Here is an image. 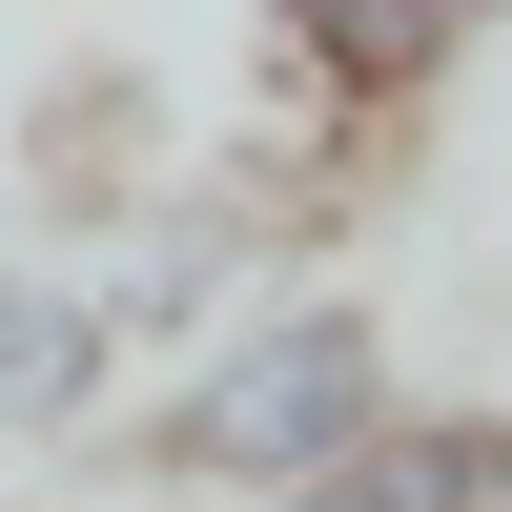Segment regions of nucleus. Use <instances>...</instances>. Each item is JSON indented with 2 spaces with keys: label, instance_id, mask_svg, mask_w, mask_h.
Masks as SVG:
<instances>
[{
  "label": "nucleus",
  "instance_id": "f257e3e1",
  "mask_svg": "<svg viewBox=\"0 0 512 512\" xmlns=\"http://www.w3.org/2000/svg\"><path fill=\"white\" fill-rule=\"evenodd\" d=\"M390 410H410L390 308H369V287H267L246 328H205V349L123 410V472H144V492H226V512H267V492H308L328 451H369Z\"/></svg>",
  "mask_w": 512,
  "mask_h": 512
},
{
  "label": "nucleus",
  "instance_id": "f03ea898",
  "mask_svg": "<svg viewBox=\"0 0 512 512\" xmlns=\"http://www.w3.org/2000/svg\"><path fill=\"white\" fill-rule=\"evenodd\" d=\"M308 144H328V123H287V144H226V164H185L164 205H123L103 246H62L123 369H144V349L185 369L205 328H246V308L287 287V246H308Z\"/></svg>",
  "mask_w": 512,
  "mask_h": 512
},
{
  "label": "nucleus",
  "instance_id": "7ed1b4c3",
  "mask_svg": "<svg viewBox=\"0 0 512 512\" xmlns=\"http://www.w3.org/2000/svg\"><path fill=\"white\" fill-rule=\"evenodd\" d=\"M492 21H512V0H246L287 123H390V103H431Z\"/></svg>",
  "mask_w": 512,
  "mask_h": 512
},
{
  "label": "nucleus",
  "instance_id": "20e7f679",
  "mask_svg": "<svg viewBox=\"0 0 512 512\" xmlns=\"http://www.w3.org/2000/svg\"><path fill=\"white\" fill-rule=\"evenodd\" d=\"M123 410V349H103V308H82V267L62 246H0V451H62V431H103Z\"/></svg>",
  "mask_w": 512,
  "mask_h": 512
},
{
  "label": "nucleus",
  "instance_id": "39448f33",
  "mask_svg": "<svg viewBox=\"0 0 512 512\" xmlns=\"http://www.w3.org/2000/svg\"><path fill=\"white\" fill-rule=\"evenodd\" d=\"M512 472V410H390L369 451H328L308 492H267V512H472Z\"/></svg>",
  "mask_w": 512,
  "mask_h": 512
},
{
  "label": "nucleus",
  "instance_id": "423d86ee",
  "mask_svg": "<svg viewBox=\"0 0 512 512\" xmlns=\"http://www.w3.org/2000/svg\"><path fill=\"white\" fill-rule=\"evenodd\" d=\"M472 512H512V472H492V492H472Z\"/></svg>",
  "mask_w": 512,
  "mask_h": 512
}]
</instances>
